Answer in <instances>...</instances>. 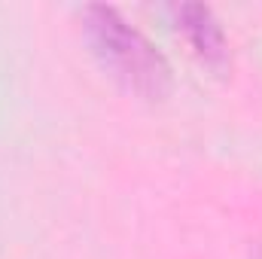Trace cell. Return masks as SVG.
I'll list each match as a JSON object with an SVG mask.
<instances>
[{
  "label": "cell",
  "instance_id": "3957f363",
  "mask_svg": "<svg viewBox=\"0 0 262 259\" xmlns=\"http://www.w3.org/2000/svg\"><path fill=\"white\" fill-rule=\"evenodd\" d=\"M250 259H262V238H256L250 244Z\"/></svg>",
  "mask_w": 262,
  "mask_h": 259
},
{
  "label": "cell",
  "instance_id": "7a4b0ae2",
  "mask_svg": "<svg viewBox=\"0 0 262 259\" xmlns=\"http://www.w3.org/2000/svg\"><path fill=\"white\" fill-rule=\"evenodd\" d=\"M165 12L171 18L174 34L186 43V49L204 67L223 73L232 64V46H229L226 28L210 6H204V3H171Z\"/></svg>",
  "mask_w": 262,
  "mask_h": 259
},
{
  "label": "cell",
  "instance_id": "6da1fadb",
  "mask_svg": "<svg viewBox=\"0 0 262 259\" xmlns=\"http://www.w3.org/2000/svg\"><path fill=\"white\" fill-rule=\"evenodd\" d=\"M79 31L95 64L125 95L149 101V104H159L171 95L174 73H171L168 58L119 9L101 6V3L82 6Z\"/></svg>",
  "mask_w": 262,
  "mask_h": 259
}]
</instances>
